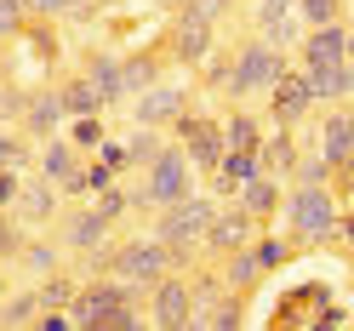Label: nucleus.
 I'll list each match as a JSON object with an SVG mask.
<instances>
[{
	"label": "nucleus",
	"mask_w": 354,
	"mask_h": 331,
	"mask_svg": "<svg viewBox=\"0 0 354 331\" xmlns=\"http://www.w3.org/2000/svg\"><path fill=\"white\" fill-rule=\"evenodd\" d=\"M292 252H297L292 234H257V240H252V257L263 263V274H274L280 263H292Z\"/></svg>",
	"instance_id": "nucleus-31"
},
{
	"label": "nucleus",
	"mask_w": 354,
	"mask_h": 331,
	"mask_svg": "<svg viewBox=\"0 0 354 331\" xmlns=\"http://www.w3.org/2000/svg\"><path fill=\"white\" fill-rule=\"evenodd\" d=\"M80 160H86V154H80L69 138H63V131H57V138H40V143H35V166H40V178H52V183H63Z\"/></svg>",
	"instance_id": "nucleus-20"
},
{
	"label": "nucleus",
	"mask_w": 354,
	"mask_h": 331,
	"mask_svg": "<svg viewBox=\"0 0 354 331\" xmlns=\"http://www.w3.org/2000/svg\"><path fill=\"white\" fill-rule=\"evenodd\" d=\"M86 80L103 92V108H120V103H131V86H126V57H115V52H86Z\"/></svg>",
	"instance_id": "nucleus-16"
},
{
	"label": "nucleus",
	"mask_w": 354,
	"mask_h": 331,
	"mask_svg": "<svg viewBox=\"0 0 354 331\" xmlns=\"http://www.w3.org/2000/svg\"><path fill=\"white\" fill-rule=\"evenodd\" d=\"M63 263V240L52 246V240H24V252H17V269H24L29 280H40V274H52Z\"/></svg>",
	"instance_id": "nucleus-26"
},
{
	"label": "nucleus",
	"mask_w": 354,
	"mask_h": 331,
	"mask_svg": "<svg viewBox=\"0 0 354 331\" xmlns=\"http://www.w3.org/2000/svg\"><path fill=\"white\" fill-rule=\"evenodd\" d=\"M348 183H354V160H348Z\"/></svg>",
	"instance_id": "nucleus-49"
},
{
	"label": "nucleus",
	"mask_w": 354,
	"mask_h": 331,
	"mask_svg": "<svg viewBox=\"0 0 354 331\" xmlns=\"http://www.w3.org/2000/svg\"><path fill=\"white\" fill-rule=\"evenodd\" d=\"M337 217H343V206L331 194V183H292L280 200V223L292 234V246H331Z\"/></svg>",
	"instance_id": "nucleus-1"
},
{
	"label": "nucleus",
	"mask_w": 354,
	"mask_h": 331,
	"mask_svg": "<svg viewBox=\"0 0 354 331\" xmlns=\"http://www.w3.org/2000/svg\"><path fill=\"white\" fill-rule=\"evenodd\" d=\"M126 108H131V120H138V126H171L189 108V86L177 80V75H160V80H149L143 92H131Z\"/></svg>",
	"instance_id": "nucleus-7"
},
{
	"label": "nucleus",
	"mask_w": 354,
	"mask_h": 331,
	"mask_svg": "<svg viewBox=\"0 0 354 331\" xmlns=\"http://www.w3.org/2000/svg\"><path fill=\"white\" fill-rule=\"evenodd\" d=\"M115 178H120L115 166H103V160H80V166H75L57 189H63V200H92V194H97V189H109Z\"/></svg>",
	"instance_id": "nucleus-22"
},
{
	"label": "nucleus",
	"mask_w": 354,
	"mask_h": 331,
	"mask_svg": "<svg viewBox=\"0 0 354 331\" xmlns=\"http://www.w3.org/2000/svg\"><path fill=\"white\" fill-rule=\"evenodd\" d=\"M57 92H63V115H103V92H97V86L92 80H86V69L80 75H69V80H63L57 86Z\"/></svg>",
	"instance_id": "nucleus-24"
},
{
	"label": "nucleus",
	"mask_w": 354,
	"mask_h": 331,
	"mask_svg": "<svg viewBox=\"0 0 354 331\" xmlns=\"http://www.w3.org/2000/svg\"><path fill=\"white\" fill-rule=\"evenodd\" d=\"M166 149L160 138V126H143V131H131V143H126V171H149V160Z\"/></svg>",
	"instance_id": "nucleus-29"
},
{
	"label": "nucleus",
	"mask_w": 354,
	"mask_h": 331,
	"mask_svg": "<svg viewBox=\"0 0 354 331\" xmlns=\"http://www.w3.org/2000/svg\"><path fill=\"white\" fill-rule=\"evenodd\" d=\"M24 166H29V143L0 126V171H24Z\"/></svg>",
	"instance_id": "nucleus-38"
},
{
	"label": "nucleus",
	"mask_w": 354,
	"mask_h": 331,
	"mask_svg": "<svg viewBox=\"0 0 354 331\" xmlns=\"http://www.w3.org/2000/svg\"><path fill=\"white\" fill-rule=\"evenodd\" d=\"M171 131H177V143L189 149L194 171H201V178H212V171H217V160H223V120H212V115H194V108H183V115L171 120Z\"/></svg>",
	"instance_id": "nucleus-6"
},
{
	"label": "nucleus",
	"mask_w": 354,
	"mask_h": 331,
	"mask_svg": "<svg viewBox=\"0 0 354 331\" xmlns=\"http://www.w3.org/2000/svg\"><path fill=\"white\" fill-rule=\"evenodd\" d=\"M348 325H354V320H348Z\"/></svg>",
	"instance_id": "nucleus-50"
},
{
	"label": "nucleus",
	"mask_w": 354,
	"mask_h": 331,
	"mask_svg": "<svg viewBox=\"0 0 354 331\" xmlns=\"http://www.w3.org/2000/svg\"><path fill=\"white\" fill-rule=\"evenodd\" d=\"M17 252H24V223L0 217V263H17Z\"/></svg>",
	"instance_id": "nucleus-39"
},
{
	"label": "nucleus",
	"mask_w": 354,
	"mask_h": 331,
	"mask_svg": "<svg viewBox=\"0 0 354 331\" xmlns=\"http://www.w3.org/2000/svg\"><path fill=\"white\" fill-rule=\"evenodd\" d=\"M194 160H189V149L177 143V138H166V149L149 160V171H143V183L131 189V206H171V200H183V194H194Z\"/></svg>",
	"instance_id": "nucleus-2"
},
{
	"label": "nucleus",
	"mask_w": 354,
	"mask_h": 331,
	"mask_svg": "<svg viewBox=\"0 0 354 331\" xmlns=\"http://www.w3.org/2000/svg\"><path fill=\"white\" fill-rule=\"evenodd\" d=\"M177 12H189V17H206V23H217V17L229 12V0H183Z\"/></svg>",
	"instance_id": "nucleus-41"
},
{
	"label": "nucleus",
	"mask_w": 354,
	"mask_h": 331,
	"mask_svg": "<svg viewBox=\"0 0 354 331\" xmlns=\"http://www.w3.org/2000/svg\"><path fill=\"white\" fill-rule=\"evenodd\" d=\"M75 292H80V285H75L69 274H63V269H52V274H40V280H35V297H40V308H69V303H75Z\"/></svg>",
	"instance_id": "nucleus-30"
},
{
	"label": "nucleus",
	"mask_w": 354,
	"mask_h": 331,
	"mask_svg": "<svg viewBox=\"0 0 354 331\" xmlns=\"http://www.w3.org/2000/svg\"><path fill=\"white\" fill-rule=\"evenodd\" d=\"M0 297H6V263H0Z\"/></svg>",
	"instance_id": "nucleus-46"
},
{
	"label": "nucleus",
	"mask_w": 354,
	"mask_h": 331,
	"mask_svg": "<svg viewBox=\"0 0 354 331\" xmlns=\"http://www.w3.org/2000/svg\"><path fill=\"white\" fill-rule=\"evenodd\" d=\"M257 280H263V263L252 257V246H240V252H229V257H223V285H229V292L246 297Z\"/></svg>",
	"instance_id": "nucleus-25"
},
{
	"label": "nucleus",
	"mask_w": 354,
	"mask_h": 331,
	"mask_svg": "<svg viewBox=\"0 0 354 331\" xmlns=\"http://www.w3.org/2000/svg\"><path fill=\"white\" fill-rule=\"evenodd\" d=\"M257 160H263V171H274V178H292V166H297V143H292V126L269 131V138H263V149H257Z\"/></svg>",
	"instance_id": "nucleus-23"
},
{
	"label": "nucleus",
	"mask_w": 354,
	"mask_h": 331,
	"mask_svg": "<svg viewBox=\"0 0 354 331\" xmlns=\"http://www.w3.org/2000/svg\"><path fill=\"white\" fill-rule=\"evenodd\" d=\"M24 12L52 23V17H75V0H24Z\"/></svg>",
	"instance_id": "nucleus-40"
},
{
	"label": "nucleus",
	"mask_w": 354,
	"mask_h": 331,
	"mask_svg": "<svg viewBox=\"0 0 354 331\" xmlns=\"http://www.w3.org/2000/svg\"><path fill=\"white\" fill-rule=\"evenodd\" d=\"M252 234H257V217L234 200V206H217V217H212V229H206L201 246L217 252V257H229V252H240V246H252Z\"/></svg>",
	"instance_id": "nucleus-10"
},
{
	"label": "nucleus",
	"mask_w": 354,
	"mask_h": 331,
	"mask_svg": "<svg viewBox=\"0 0 354 331\" xmlns=\"http://www.w3.org/2000/svg\"><path fill=\"white\" fill-rule=\"evenodd\" d=\"M92 6H97V0H75V17H80V12H92Z\"/></svg>",
	"instance_id": "nucleus-45"
},
{
	"label": "nucleus",
	"mask_w": 354,
	"mask_h": 331,
	"mask_svg": "<svg viewBox=\"0 0 354 331\" xmlns=\"http://www.w3.org/2000/svg\"><path fill=\"white\" fill-rule=\"evenodd\" d=\"M337 240H343V246L354 252V211H348V217H337Z\"/></svg>",
	"instance_id": "nucleus-44"
},
{
	"label": "nucleus",
	"mask_w": 354,
	"mask_h": 331,
	"mask_svg": "<svg viewBox=\"0 0 354 331\" xmlns=\"http://www.w3.org/2000/svg\"><path fill=\"white\" fill-rule=\"evenodd\" d=\"M63 138H69L80 154H97V143L109 138V126H103V115H75V120H63Z\"/></svg>",
	"instance_id": "nucleus-28"
},
{
	"label": "nucleus",
	"mask_w": 354,
	"mask_h": 331,
	"mask_svg": "<svg viewBox=\"0 0 354 331\" xmlns=\"http://www.w3.org/2000/svg\"><path fill=\"white\" fill-rule=\"evenodd\" d=\"M63 120H69V115H63V92H57V86H40V92H29L24 126H17V131H29V138L40 143V138H57Z\"/></svg>",
	"instance_id": "nucleus-17"
},
{
	"label": "nucleus",
	"mask_w": 354,
	"mask_h": 331,
	"mask_svg": "<svg viewBox=\"0 0 354 331\" xmlns=\"http://www.w3.org/2000/svg\"><path fill=\"white\" fill-rule=\"evenodd\" d=\"M177 263H183V257H177L166 240L149 234V240H126L120 252H109V274H120V280H131V285H143V292H149V285L160 280V274H171Z\"/></svg>",
	"instance_id": "nucleus-5"
},
{
	"label": "nucleus",
	"mask_w": 354,
	"mask_h": 331,
	"mask_svg": "<svg viewBox=\"0 0 354 331\" xmlns=\"http://www.w3.org/2000/svg\"><path fill=\"white\" fill-rule=\"evenodd\" d=\"M97 160H103V166H115L120 178H126V143H109V138H103V143H97Z\"/></svg>",
	"instance_id": "nucleus-42"
},
{
	"label": "nucleus",
	"mask_w": 354,
	"mask_h": 331,
	"mask_svg": "<svg viewBox=\"0 0 354 331\" xmlns=\"http://www.w3.org/2000/svg\"><path fill=\"white\" fill-rule=\"evenodd\" d=\"M257 29H263V40L269 46H280V52H292L297 40H303V17H297V0H257Z\"/></svg>",
	"instance_id": "nucleus-13"
},
{
	"label": "nucleus",
	"mask_w": 354,
	"mask_h": 331,
	"mask_svg": "<svg viewBox=\"0 0 354 331\" xmlns=\"http://www.w3.org/2000/svg\"><path fill=\"white\" fill-rule=\"evenodd\" d=\"M240 206H246L252 217H257V229L269 223V217H280V200H286V189H280V178L274 171H252L246 183H240V194H234Z\"/></svg>",
	"instance_id": "nucleus-19"
},
{
	"label": "nucleus",
	"mask_w": 354,
	"mask_h": 331,
	"mask_svg": "<svg viewBox=\"0 0 354 331\" xmlns=\"http://www.w3.org/2000/svg\"><path fill=\"white\" fill-rule=\"evenodd\" d=\"M308 108H315V92H308V69H286L274 80V92H269V115L274 126H297Z\"/></svg>",
	"instance_id": "nucleus-12"
},
{
	"label": "nucleus",
	"mask_w": 354,
	"mask_h": 331,
	"mask_svg": "<svg viewBox=\"0 0 354 331\" xmlns=\"http://www.w3.org/2000/svg\"><path fill=\"white\" fill-rule=\"evenodd\" d=\"M223 143L229 149H263V120L257 115H246V108H229V120H223Z\"/></svg>",
	"instance_id": "nucleus-27"
},
{
	"label": "nucleus",
	"mask_w": 354,
	"mask_h": 331,
	"mask_svg": "<svg viewBox=\"0 0 354 331\" xmlns=\"http://www.w3.org/2000/svg\"><path fill=\"white\" fill-rule=\"evenodd\" d=\"M348 63H354V29H348Z\"/></svg>",
	"instance_id": "nucleus-47"
},
{
	"label": "nucleus",
	"mask_w": 354,
	"mask_h": 331,
	"mask_svg": "<svg viewBox=\"0 0 354 331\" xmlns=\"http://www.w3.org/2000/svg\"><path fill=\"white\" fill-rule=\"evenodd\" d=\"M297 17H303V29L337 23V17H343V0H297Z\"/></svg>",
	"instance_id": "nucleus-36"
},
{
	"label": "nucleus",
	"mask_w": 354,
	"mask_h": 331,
	"mask_svg": "<svg viewBox=\"0 0 354 331\" xmlns=\"http://www.w3.org/2000/svg\"><path fill=\"white\" fill-rule=\"evenodd\" d=\"M143 325H149V314L138 308V297H131V303H120V308H109L97 331H143Z\"/></svg>",
	"instance_id": "nucleus-35"
},
{
	"label": "nucleus",
	"mask_w": 354,
	"mask_h": 331,
	"mask_svg": "<svg viewBox=\"0 0 354 331\" xmlns=\"http://www.w3.org/2000/svg\"><path fill=\"white\" fill-rule=\"evenodd\" d=\"M35 320H40V297H35V292H17V297H6V303H0V325H6V331L35 325Z\"/></svg>",
	"instance_id": "nucleus-32"
},
{
	"label": "nucleus",
	"mask_w": 354,
	"mask_h": 331,
	"mask_svg": "<svg viewBox=\"0 0 354 331\" xmlns=\"http://www.w3.org/2000/svg\"><path fill=\"white\" fill-rule=\"evenodd\" d=\"M92 206H97V211L109 217V223H120V217L131 211V189H120V183H109V189H97V194H92Z\"/></svg>",
	"instance_id": "nucleus-34"
},
{
	"label": "nucleus",
	"mask_w": 354,
	"mask_h": 331,
	"mask_svg": "<svg viewBox=\"0 0 354 331\" xmlns=\"http://www.w3.org/2000/svg\"><path fill=\"white\" fill-rule=\"evenodd\" d=\"M297 57H303V69H326V63H343V57H348V29H343V17H337V23H315V29H303Z\"/></svg>",
	"instance_id": "nucleus-14"
},
{
	"label": "nucleus",
	"mask_w": 354,
	"mask_h": 331,
	"mask_svg": "<svg viewBox=\"0 0 354 331\" xmlns=\"http://www.w3.org/2000/svg\"><path fill=\"white\" fill-rule=\"evenodd\" d=\"M212 217H217V194H201V189H194V194H183V200L160 206V223H154V240H166V246H171L177 257H189V252L206 240Z\"/></svg>",
	"instance_id": "nucleus-4"
},
{
	"label": "nucleus",
	"mask_w": 354,
	"mask_h": 331,
	"mask_svg": "<svg viewBox=\"0 0 354 331\" xmlns=\"http://www.w3.org/2000/svg\"><path fill=\"white\" fill-rule=\"evenodd\" d=\"M292 183H331V160H326V154H297Z\"/></svg>",
	"instance_id": "nucleus-37"
},
{
	"label": "nucleus",
	"mask_w": 354,
	"mask_h": 331,
	"mask_svg": "<svg viewBox=\"0 0 354 331\" xmlns=\"http://www.w3.org/2000/svg\"><path fill=\"white\" fill-rule=\"evenodd\" d=\"M194 320V292H189V280L183 274H160L149 285V325H160V331H189Z\"/></svg>",
	"instance_id": "nucleus-8"
},
{
	"label": "nucleus",
	"mask_w": 354,
	"mask_h": 331,
	"mask_svg": "<svg viewBox=\"0 0 354 331\" xmlns=\"http://www.w3.org/2000/svg\"><path fill=\"white\" fill-rule=\"evenodd\" d=\"M57 206H63V189L52 178H24V189L12 200V217L24 229H40V223H57Z\"/></svg>",
	"instance_id": "nucleus-11"
},
{
	"label": "nucleus",
	"mask_w": 354,
	"mask_h": 331,
	"mask_svg": "<svg viewBox=\"0 0 354 331\" xmlns=\"http://www.w3.org/2000/svg\"><path fill=\"white\" fill-rule=\"evenodd\" d=\"M97 6H126V0H97Z\"/></svg>",
	"instance_id": "nucleus-48"
},
{
	"label": "nucleus",
	"mask_w": 354,
	"mask_h": 331,
	"mask_svg": "<svg viewBox=\"0 0 354 331\" xmlns=\"http://www.w3.org/2000/svg\"><path fill=\"white\" fill-rule=\"evenodd\" d=\"M17 189H24V171H0V211L17 200Z\"/></svg>",
	"instance_id": "nucleus-43"
},
{
	"label": "nucleus",
	"mask_w": 354,
	"mask_h": 331,
	"mask_svg": "<svg viewBox=\"0 0 354 331\" xmlns=\"http://www.w3.org/2000/svg\"><path fill=\"white\" fill-rule=\"evenodd\" d=\"M160 75H166L160 57H149V52H131V57H126V86H131V92H143V86L160 80Z\"/></svg>",
	"instance_id": "nucleus-33"
},
{
	"label": "nucleus",
	"mask_w": 354,
	"mask_h": 331,
	"mask_svg": "<svg viewBox=\"0 0 354 331\" xmlns=\"http://www.w3.org/2000/svg\"><path fill=\"white\" fill-rule=\"evenodd\" d=\"M57 240H63V252H75V257H86V252H97L103 246V240H109V229H115V223H109V217L92 206V200H86V206H75V211H63L57 217Z\"/></svg>",
	"instance_id": "nucleus-9"
},
{
	"label": "nucleus",
	"mask_w": 354,
	"mask_h": 331,
	"mask_svg": "<svg viewBox=\"0 0 354 331\" xmlns=\"http://www.w3.org/2000/svg\"><path fill=\"white\" fill-rule=\"evenodd\" d=\"M320 154L331 160V171H348V160H354V103L331 108L320 120Z\"/></svg>",
	"instance_id": "nucleus-18"
},
{
	"label": "nucleus",
	"mask_w": 354,
	"mask_h": 331,
	"mask_svg": "<svg viewBox=\"0 0 354 331\" xmlns=\"http://www.w3.org/2000/svg\"><path fill=\"white\" fill-rule=\"evenodd\" d=\"M212 46H217V23H206V17H189V12H177V29H171V57L183 63V69H201Z\"/></svg>",
	"instance_id": "nucleus-15"
},
{
	"label": "nucleus",
	"mask_w": 354,
	"mask_h": 331,
	"mask_svg": "<svg viewBox=\"0 0 354 331\" xmlns=\"http://www.w3.org/2000/svg\"><path fill=\"white\" fill-rule=\"evenodd\" d=\"M292 69L286 63V52L280 46H269L263 35H252V40H240V52H234V80H229V97L234 103H246V97H269L274 92V80Z\"/></svg>",
	"instance_id": "nucleus-3"
},
{
	"label": "nucleus",
	"mask_w": 354,
	"mask_h": 331,
	"mask_svg": "<svg viewBox=\"0 0 354 331\" xmlns=\"http://www.w3.org/2000/svg\"><path fill=\"white\" fill-rule=\"evenodd\" d=\"M308 92L315 103H348L354 97V63H326V69H308Z\"/></svg>",
	"instance_id": "nucleus-21"
}]
</instances>
